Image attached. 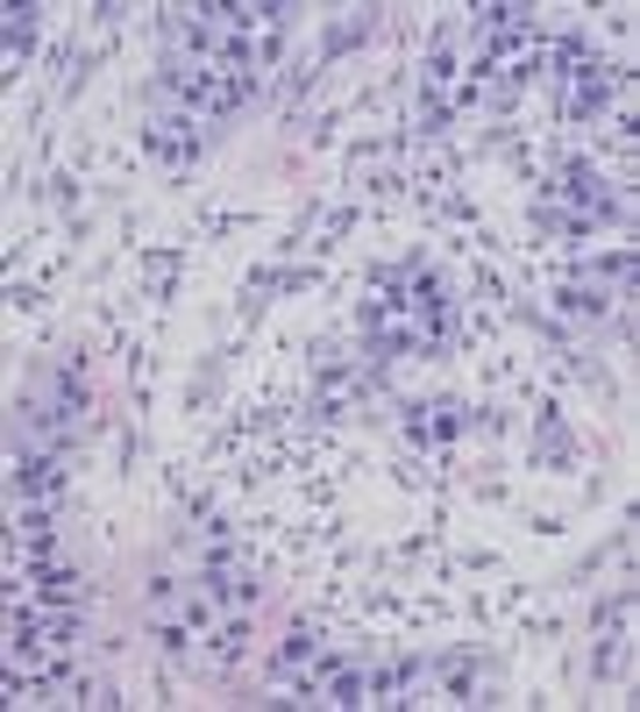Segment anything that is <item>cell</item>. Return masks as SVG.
<instances>
[{"label":"cell","instance_id":"6da1fadb","mask_svg":"<svg viewBox=\"0 0 640 712\" xmlns=\"http://www.w3.org/2000/svg\"><path fill=\"white\" fill-rule=\"evenodd\" d=\"M150 143H157L164 157H178V164H186L192 150H200V129H192V121H157V129H150Z\"/></svg>","mask_w":640,"mask_h":712}]
</instances>
